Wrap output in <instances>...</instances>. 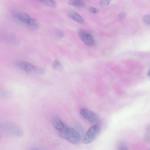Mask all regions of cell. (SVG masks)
Returning <instances> with one entry per match:
<instances>
[{"label": "cell", "instance_id": "44dd1931", "mask_svg": "<svg viewBox=\"0 0 150 150\" xmlns=\"http://www.w3.org/2000/svg\"><path fill=\"white\" fill-rule=\"evenodd\" d=\"M147 75L149 76V80L150 81V70L147 73Z\"/></svg>", "mask_w": 150, "mask_h": 150}, {"label": "cell", "instance_id": "277c9868", "mask_svg": "<svg viewBox=\"0 0 150 150\" xmlns=\"http://www.w3.org/2000/svg\"><path fill=\"white\" fill-rule=\"evenodd\" d=\"M80 113L83 118L91 122H96L98 119V117L96 114L88 109H81L80 111Z\"/></svg>", "mask_w": 150, "mask_h": 150}, {"label": "cell", "instance_id": "4fadbf2b", "mask_svg": "<svg viewBox=\"0 0 150 150\" xmlns=\"http://www.w3.org/2000/svg\"><path fill=\"white\" fill-rule=\"evenodd\" d=\"M80 134L83 138L84 134V131L82 127L79 125H76L74 127Z\"/></svg>", "mask_w": 150, "mask_h": 150}, {"label": "cell", "instance_id": "7402d4cb", "mask_svg": "<svg viewBox=\"0 0 150 150\" xmlns=\"http://www.w3.org/2000/svg\"><path fill=\"white\" fill-rule=\"evenodd\" d=\"M30 150H39L37 148H33L31 149Z\"/></svg>", "mask_w": 150, "mask_h": 150}, {"label": "cell", "instance_id": "ba28073f", "mask_svg": "<svg viewBox=\"0 0 150 150\" xmlns=\"http://www.w3.org/2000/svg\"><path fill=\"white\" fill-rule=\"evenodd\" d=\"M67 15L70 18L78 23H83L84 20L83 18L76 12L74 11H69Z\"/></svg>", "mask_w": 150, "mask_h": 150}, {"label": "cell", "instance_id": "e0dca14e", "mask_svg": "<svg viewBox=\"0 0 150 150\" xmlns=\"http://www.w3.org/2000/svg\"><path fill=\"white\" fill-rule=\"evenodd\" d=\"M89 9L91 12L93 13H96L98 12L97 9L93 6H89Z\"/></svg>", "mask_w": 150, "mask_h": 150}, {"label": "cell", "instance_id": "6da1fadb", "mask_svg": "<svg viewBox=\"0 0 150 150\" xmlns=\"http://www.w3.org/2000/svg\"><path fill=\"white\" fill-rule=\"evenodd\" d=\"M59 134L62 138L74 144H79L82 139L80 134L74 128L68 126L64 131Z\"/></svg>", "mask_w": 150, "mask_h": 150}, {"label": "cell", "instance_id": "7a4b0ae2", "mask_svg": "<svg viewBox=\"0 0 150 150\" xmlns=\"http://www.w3.org/2000/svg\"><path fill=\"white\" fill-rule=\"evenodd\" d=\"M100 130V127L98 124L90 127L84 134L82 140V142L87 144L93 142L98 135Z\"/></svg>", "mask_w": 150, "mask_h": 150}, {"label": "cell", "instance_id": "8992f818", "mask_svg": "<svg viewBox=\"0 0 150 150\" xmlns=\"http://www.w3.org/2000/svg\"><path fill=\"white\" fill-rule=\"evenodd\" d=\"M16 65L19 68L25 71H33L36 69L35 67L33 65L25 61H18L16 63Z\"/></svg>", "mask_w": 150, "mask_h": 150}, {"label": "cell", "instance_id": "9c48e42d", "mask_svg": "<svg viewBox=\"0 0 150 150\" xmlns=\"http://www.w3.org/2000/svg\"><path fill=\"white\" fill-rule=\"evenodd\" d=\"M26 24L29 28L32 30H36L39 28V23L36 19L31 18Z\"/></svg>", "mask_w": 150, "mask_h": 150}, {"label": "cell", "instance_id": "5bb4252c", "mask_svg": "<svg viewBox=\"0 0 150 150\" xmlns=\"http://www.w3.org/2000/svg\"><path fill=\"white\" fill-rule=\"evenodd\" d=\"M54 68L58 70H60L62 69V65L60 62L57 59L54 60L53 64Z\"/></svg>", "mask_w": 150, "mask_h": 150}, {"label": "cell", "instance_id": "5b68a950", "mask_svg": "<svg viewBox=\"0 0 150 150\" xmlns=\"http://www.w3.org/2000/svg\"><path fill=\"white\" fill-rule=\"evenodd\" d=\"M52 121L53 127L58 131L59 133L63 131L67 126L60 118L57 116L54 117Z\"/></svg>", "mask_w": 150, "mask_h": 150}, {"label": "cell", "instance_id": "9a60e30c", "mask_svg": "<svg viewBox=\"0 0 150 150\" xmlns=\"http://www.w3.org/2000/svg\"><path fill=\"white\" fill-rule=\"evenodd\" d=\"M118 148V150H128L126 145L122 142L119 143Z\"/></svg>", "mask_w": 150, "mask_h": 150}, {"label": "cell", "instance_id": "7c38bea8", "mask_svg": "<svg viewBox=\"0 0 150 150\" xmlns=\"http://www.w3.org/2000/svg\"><path fill=\"white\" fill-rule=\"evenodd\" d=\"M39 1L51 7L56 8L57 7L56 3L53 0H40Z\"/></svg>", "mask_w": 150, "mask_h": 150}, {"label": "cell", "instance_id": "ffe728a7", "mask_svg": "<svg viewBox=\"0 0 150 150\" xmlns=\"http://www.w3.org/2000/svg\"><path fill=\"white\" fill-rule=\"evenodd\" d=\"M57 36L60 38H62L64 36V33L61 32H58L57 33Z\"/></svg>", "mask_w": 150, "mask_h": 150}, {"label": "cell", "instance_id": "30bf717a", "mask_svg": "<svg viewBox=\"0 0 150 150\" xmlns=\"http://www.w3.org/2000/svg\"><path fill=\"white\" fill-rule=\"evenodd\" d=\"M10 134L16 136H21L23 134V132L20 129L15 127H12L8 129V131Z\"/></svg>", "mask_w": 150, "mask_h": 150}, {"label": "cell", "instance_id": "52a82bcc", "mask_svg": "<svg viewBox=\"0 0 150 150\" xmlns=\"http://www.w3.org/2000/svg\"><path fill=\"white\" fill-rule=\"evenodd\" d=\"M14 16L16 18L25 24L31 18L26 13L20 11H16Z\"/></svg>", "mask_w": 150, "mask_h": 150}, {"label": "cell", "instance_id": "d6986e66", "mask_svg": "<svg viewBox=\"0 0 150 150\" xmlns=\"http://www.w3.org/2000/svg\"><path fill=\"white\" fill-rule=\"evenodd\" d=\"M125 13L124 12H122L119 14L118 18L120 20H122L125 18Z\"/></svg>", "mask_w": 150, "mask_h": 150}, {"label": "cell", "instance_id": "2e32d148", "mask_svg": "<svg viewBox=\"0 0 150 150\" xmlns=\"http://www.w3.org/2000/svg\"><path fill=\"white\" fill-rule=\"evenodd\" d=\"M143 20L145 23L150 24V15L144 16L143 18Z\"/></svg>", "mask_w": 150, "mask_h": 150}, {"label": "cell", "instance_id": "8fae6325", "mask_svg": "<svg viewBox=\"0 0 150 150\" xmlns=\"http://www.w3.org/2000/svg\"><path fill=\"white\" fill-rule=\"evenodd\" d=\"M68 3L70 5L79 7L83 6L85 5L84 2L81 0H70L68 1Z\"/></svg>", "mask_w": 150, "mask_h": 150}, {"label": "cell", "instance_id": "ac0fdd59", "mask_svg": "<svg viewBox=\"0 0 150 150\" xmlns=\"http://www.w3.org/2000/svg\"><path fill=\"white\" fill-rule=\"evenodd\" d=\"M110 1L102 0L100 1V4L103 6H107L109 4Z\"/></svg>", "mask_w": 150, "mask_h": 150}, {"label": "cell", "instance_id": "3957f363", "mask_svg": "<svg viewBox=\"0 0 150 150\" xmlns=\"http://www.w3.org/2000/svg\"><path fill=\"white\" fill-rule=\"evenodd\" d=\"M78 33L80 38L85 44L89 46H93L94 45V39L87 31L80 29L79 30Z\"/></svg>", "mask_w": 150, "mask_h": 150}]
</instances>
